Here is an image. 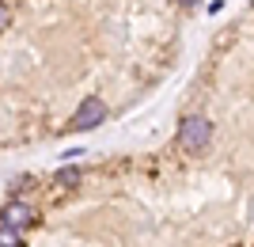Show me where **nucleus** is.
I'll list each match as a JSON object with an SVG mask.
<instances>
[{
    "mask_svg": "<svg viewBox=\"0 0 254 247\" xmlns=\"http://www.w3.org/2000/svg\"><path fill=\"white\" fill-rule=\"evenodd\" d=\"M212 137V122L201 118V114H190V118L179 126V149L182 152H205Z\"/></svg>",
    "mask_w": 254,
    "mask_h": 247,
    "instance_id": "1",
    "label": "nucleus"
},
{
    "mask_svg": "<svg viewBox=\"0 0 254 247\" xmlns=\"http://www.w3.org/2000/svg\"><path fill=\"white\" fill-rule=\"evenodd\" d=\"M106 118V107H103V99H87L84 107L76 110V118H72V129H91V126H99V122Z\"/></svg>",
    "mask_w": 254,
    "mask_h": 247,
    "instance_id": "2",
    "label": "nucleus"
},
{
    "mask_svg": "<svg viewBox=\"0 0 254 247\" xmlns=\"http://www.w3.org/2000/svg\"><path fill=\"white\" fill-rule=\"evenodd\" d=\"M0 221L23 228V225H31V221H34V213H31V205H23V202H8V205H4V213H0Z\"/></svg>",
    "mask_w": 254,
    "mask_h": 247,
    "instance_id": "3",
    "label": "nucleus"
},
{
    "mask_svg": "<svg viewBox=\"0 0 254 247\" xmlns=\"http://www.w3.org/2000/svg\"><path fill=\"white\" fill-rule=\"evenodd\" d=\"M0 247H23V236L15 225H4L0 221Z\"/></svg>",
    "mask_w": 254,
    "mask_h": 247,
    "instance_id": "4",
    "label": "nucleus"
},
{
    "mask_svg": "<svg viewBox=\"0 0 254 247\" xmlns=\"http://www.w3.org/2000/svg\"><path fill=\"white\" fill-rule=\"evenodd\" d=\"M80 179H84V175L76 171V167H64V171H57V183H61V186H76Z\"/></svg>",
    "mask_w": 254,
    "mask_h": 247,
    "instance_id": "5",
    "label": "nucleus"
},
{
    "mask_svg": "<svg viewBox=\"0 0 254 247\" xmlns=\"http://www.w3.org/2000/svg\"><path fill=\"white\" fill-rule=\"evenodd\" d=\"M8 19H11V11H8V4H4V0H0V31H4V27H8Z\"/></svg>",
    "mask_w": 254,
    "mask_h": 247,
    "instance_id": "6",
    "label": "nucleus"
},
{
    "mask_svg": "<svg viewBox=\"0 0 254 247\" xmlns=\"http://www.w3.org/2000/svg\"><path fill=\"white\" fill-rule=\"evenodd\" d=\"M182 4H197V0H182Z\"/></svg>",
    "mask_w": 254,
    "mask_h": 247,
    "instance_id": "7",
    "label": "nucleus"
}]
</instances>
